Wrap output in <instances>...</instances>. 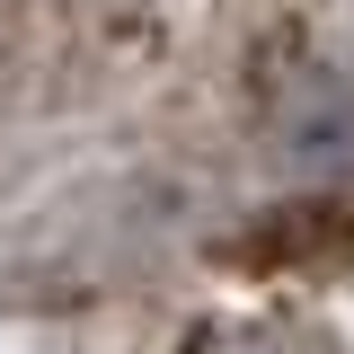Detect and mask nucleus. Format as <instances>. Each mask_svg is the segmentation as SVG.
<instances>
[{
	"label": "nucleus",
	"instance_id": "obj_1",
	"mask_svg": "<svg viewBox=\"0 0 354 354\" xmlns=\"http://www.w3.org/2000/svg\"><path fill=\"white\" fill-rule=\"evenodd\" d=\"M274 151L310 177H346L354 169V88L346 80H310L292 88V106L274 115Z\"/></svg>",
	"mask_w": 354,
	"mask_h": 354
},
{
	"label": "nucleus",
	"instance_id": "obj_2",
	"mask_svg": "<svg viewBox=\"0 0 354 354\" xmlns=\"http://www.w3.org/2000/svg\"><path fill=\"white\" fill-rule=\"evenodd\" d=\"M88 9H106V18H142V9H160V0H88Z\"/></svg>",
	"mask_w": 354,
	"mask_h": 354
}]
</instances>
